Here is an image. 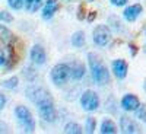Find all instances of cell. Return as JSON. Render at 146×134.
Here are the masks:
<instances>
[{
    "label": "cell",
    "instance_id": "obj_1",
    "mask_svg": "<svg viewBox=\"0 0 146 134\" xmlns=\"http://www.w3.org/2000/svg\"><path fill=\"white\" fill-rule=\"evenodd\" d=\"M28 98L34 102V105L38 109L40 117L45 121V123H56L57 121V109L54 105V99L51 93L45 88L41 86H29L27 89Z\"/></svg>",
    "mask_w": 146,
    "mask_h": 134
},
{
    "label": "cell",
    "instance_id": "obj_2",
    "mask_svg": "<svg viewBox=\"0 0 146 134\" xmlns=\"http://www.w3.org/2000/svg\"><path fill=\"white\" fill-rule=\"evenodd\" d=\"M88 64L92 79L95 80L96 84L104 86V84L110 83V71L100 55H96L95 53H88Z\"/></svg>",
    "mask_w": 146,
    "mask_h": 134
},
{
    "label": "cell",
    "instance_id": "obj_3",
    "mask_svg": "<svg viewBox=\"0 0 146 134\" xmlns=\"http://www.w3.org/2000/svg\"><path fill=\"white\" fill-rule=\"evenodd\" d=\"M15 115L18 118V123L19 125L23 128L25 133H34L35 131V119L31 114V111L23 106V105H18L15 109Z\"/></svg>",
    "mask_w": 146,
    "mask_h": 134
},
{
    "label": "cell",
    "instance_id": "obj_4",
    "mask_svg": "<svg viewBox=\"0 0 146 134\" xmlns=\"http://www.w3.org/2000/svg\"><path fill=\"white\" fill-rule=\"evenodd\" d=\"M72 77L70 73V66L69 63H60L56 64L51 70V80L56 86H62V84L67 83V80Z\"/></svg>",
    "mask_w": 146,
    "mask_h": 134
},
{
    "label": "cell",
    "instance_id": "obj_5",
    "mask_svg": "<svg viewBox=\"0 0 146 134\" xmlns=\"http://www.w3.org/2000/svg\"><path fill=\"white\" fill-rule=\"evenodd\" d=\"M80 105L85 111L94 112L100 108V98L94 90H85L80 96Z\"/></svg>",
    "mask_w": 146,
    "mask_h": 134
},
{
    "label": "cell",
    "instance_id": "obj_6",
    "mask_svg": "<svg viewBox=\"0 0 146 134\" xmlns=\"http://www.w3.org/2000/svg\"><path fill=\"white\" fill-rule=\"evenodd\" d=\"M92 36H94V44L98 45V47H105L110 40H111V31L107 25H96L94 28V32H92Z\"/></svg>",
    "mask_w": 146,
    "mask_h": 134
},
{
    "label": "cell",
    "instance_id": "obj_7",
    "mask_svg": "<svg viewBox=\"0 0 146 134\" xmlns=\"http://www.w3.org/2000/svg\"><path fill=\"white\" fill-rule=\"evenodd\" d=\"M140 101L136 95H131V93H127L123 96V99H121V108L124 109V111H137L139 106H140Z\"/></svg>",
    "mask_w": 146,
    "mask_h": 134
},
{
    "label": "cell",
    "instance_id": "obj_8",
    "mask_svg": "<svg viewBox=\"0 0 146 134\" xmlns=\"http://www.w3.org/2000/svg\"><path fill=\"white\" fill-rule=\"evenodd\" d=\"M120 128H121V131L126 133V134H135V133L140 131L139 125L131 118H129L127 115H121L120 117Z\"/></svg>",
    "mask_w": 146,
    "mask_h": 134
},
{
    "label": "cell",
    "instance_id": "obj_9",
    "mask_svg": "<svg viewBox=\"0 0 146 134\" xmlns=\"http://www.w3.org/2000/svg\"><path fill=\"white\" fill-rule=\"evenodd\" d=\"M113 73H114V76L117 79H124L127 76V70H129V66H127V61L123 58H118V60H114L113 61Z\"/></svg>",
    "mask_w": 146,
    "mask_h": 134
},
{
    "label": "cell",
    "instance_id": "obj_10",
    "mask_svg": "<svg viewBox=\"0 0 146 134\" xmlns=\"http://www.w3.org/2000/svg\"><path fill=\"white\" fill-rule=\"evenodd\" d=\"M31 60L35 66H42L47 60V54L45 50L42 48V45H34L31 48Z\"/></svg>",
    "mask_w": 146,
    "mask_h": 134
},
{
    "label": "cell",
    "instance_id": "obj_11",
    "mask_svg": "<svg viewBox=\"0 0 146 134\" xmlns=\"http://www.w3.org/2000/svg\"><path fill=\"white\" fill-rule=\"evenodd\" d=\"M143 12V7H142V5H139V3H135V5H131V6H129V7H126V10H124V13H123V16H124V19L127 20V22H135L139 16H140V13Z\"/></svg>",
    "mask_w": 146,
    "mask_h": 134
},
{
    "label": "cell",
    "instance_id": "obj_12",
    "mask_svg": "<svg viewBox=\"0 0 146 134\" xmlns=\"http://www.w3.org/2000/svg\"><path fill=\"white\" fill-rule=\"evenodd\" d=\"M58 9H60V3L57 2V0H47L44 7H42V18L45 20L51 19Z\"/></svg>",
    "mask_w": 146,
    "mask_h": 134
},
{
    "label": "cell",
    "instance_id": "obj_13",
    "mask_svg": "<svg viewBox=\"0 0 146 134\" xmlns=\"http://www.w3.org/2000/svg\"><path fill=\"white\" fill-rule=\"evenodd\" d=\"M70 66V73H72V79L75 80H80L85 76V66L83 63L78 61V60H73L72 63H69Z\"/></svg>",
    "mask_w": 146,
    "mask_h": 134
},
{
    "label": "cell",
    "instance_id": "obj_14",
    "mask_svg": "<svg viewBox=\"0 0 146 134\" xmlns=\"http://www.w3.org/2000/svg\"><path fill=\"white\" fill-rule=\"evenodd\" d=\"M0 41H2L3 44H6V45H9L10 42L15 41L13 34H12V32H10L6 26H3V25H0Z\"/></svg>",
    "mask_w": 146,
    "mask_h": 134
},
{
    "label": "cell",
    "instance_id": "obj_15",
    "mask_svg": "<svg viewBox=\"0 0 146 134\" xmlns=\"http://www.w3.org/2000/svg\"><path fill=\"white\" fill-rule=\"evenodd\" d=\"M117 131H118L117 125L111 119H104L102 121V124H101V133L102 134H115Z\"/></svg>",
    "mask_w": 146,
    "mask_h": 134
},
{
    "label": "cell",
    "instance_id": "obj_16",
    "mask_svg": "<svg viewBox=\"0 0 146 134\" xmlns=\"http://www.w3.org/2000/svg\"><path fill=\"white\" fill-rule=\"evenodd\" d=\"M85 42H86V38H85V32L76 31L75 34H73V36H72V44H73V47L82 48V47L85 45Z\"/></svg>",
    "mask_w": 146,
    "mask_h": 134
},
{
    "label": "cell",
    "instance_id": "obj_17",
    "mask_svg": "<svg viewBox=\"0 0 146 134\" xmlns=\"http://www.w3.org/2000/svg\"><path fill=\"white\" fill-rule=\"evenodd\" d=\"M44 0H25V7L28 12H31V13H34V12H36L41 5H42Z\"/></svg>",
    "mask_w": 146,
    "mask_h": 134
},
{
    "label": "cell",
    "instance_id": "obj_18",
    "mask_svg": "<svg viewBox=\"0 0 146 134\" xmlns=\"http://www.w3.org/2000/svg\"><path fill=\"white\" fill-rule=\"evenodd\" d=\"M64 133H67V134H80V133H83V130L78 123H67L66 127H64Z\"/></svg>",
    "mask_w": 146,
    "mask_h": 134
},
{
    "label": "cell",
    "instance_id": "obj_19",
    "mask_svg": "<svg viewBox=\"0 0 146 134\" xmlns=\"http://www.w3.org/2000/svg\"><path fill=\"white\" fill-rule=\"evenodd\" d=\"M18 83H19V79L16 77V76H12L10 79H7V80H3L2 82V86L5 88V89H16L18 88Z\"/></svg>",
    "mask_w": 146,
    "mask_h": 134
},
{
    "label": "cell",
    "instance_id": "obj_20",
    "mask_svg": "<svg viewBox=\"0 0 146 134\" xmlns=\"http://www.w3.org/2000/svg\"><path fill=\"white\" fill-rule=\"evenodd\" d=\"M96 128V119L94 117H88L86 121H85V130H86V133H94Z\"/></svg>",
    "mask_w": 146,
    "mask_h": 134
},
{
    "label": "cell",
    "instance_id": "obj_21",
    "mask_svg": "<svg viewBox=\"0 0 146 134\" xmlns=\"http://www.w3.org/2000/svg\"><path fill=\"white\" fill-rule=\"evenodd\" d=\"M23 76H25L27 80L34 82L35 77H36V71L34 70V67H25V69H23Z\"/></svg>",
    "mask_w": 146,
    "mask_h": 134
},
{
    "label": "cell",
    "instance_id": "obj_22",
    "mask_svg": "<svg viewBox=\"0 0 146 134\" xmlns=\"http://www.w3.org/2000/svg\"><path fill=\"white\" fill-rule=\"evenodd\" d=\"M7 3L12 9L19 10V9H22L23 6H25V0H7Z\"/></svg>",
    "mask_w": 146,
    "mask_h": 134
},
{
    "label": "cell",
    "instance_id": "obj_23",
    "mask_svg": "<svg viewBox=\"0 0 146 134\" xmlns=\"http://www.w3.org/2000/svg\"><path fill=\"white\" fill-rule=\"evenodd\" d=\"M108 23H113V26H114L115 31H123V26H121L123 23L118 20L117 16H110V18H108Z\"/></svg>",
    "mask_w": 146,
    "mask_h": 134
},
{
    "label": "cell",
    "instance_id": "obj_24",
    "mask_svg": "<svg viewBox=\"0 0 146 134\" xmlns=\"http://www.w3.org/2000/svg\"><path fill=\"white\" fill-rule=\"evenodd\" d=\"M0 20H3L6 23H10L12 20H13V16H12L7 10H2L0 12Z\"/></svg>",
    "mask_w": 146,
    "mask_h": 134
},
{
    "label": "cell",
    "instance_id": "obj_25",
    "mask_svg": "<svg viewBox=\"0 0 146 134\" xmlns=\"http://www.w3.org/2000/svg\"><path fill=\"white\" fill-rule=\"evenodd\" d=\"M136 114H137V118H140L143 123L146 124V105H140L139 109L136 111Z\"/></svg>",
    "mask_w": 146,
    "mask_h": 134
},
{
    "label": "cell",
    "instance_id": "obj_26",
    "mask_svg": "<svg viewBox=\"0 0 146 134\" xmlns=\"http://www.w3.org/2000/svg\"><path fill=\"white\" fill-rule=\"evenodd\" d=\"M85 16H86V13H85V5H80L79 6V10H78V19L79 20H83Z\"/></svg>",
    "mask_w": 146,
    "mask_h": 134
},
{
    "label": "cell",
    "instance_id": "obj_27",
    "mask_svg": "<svg viewBox=\"0 0 146 134\" xmlns=\"http://www.w3.org/2000/svg\"><path fill=\"white\" fill-rule=\"evenodd\" d=\"M110 2H111L114 6H117V7H120V6H124L129 0H110Z\"/></svg>",
    "mask_w": 146,
    "mask_h": 134
},
{
    "label": "cell",
    "instance_id": "obj_28",
    "mask_svg": "<svg viewBox=\"0 0 146 134\" xmlns=\"http://www.w3.org/2000/svg\"><path fill=\"white\" fill-rule=\"evenodd\" d=\"M6 61H7V58H6L5 51H3V50H0V67H2L3 64H6Z\"/></svg>",
    "mask_w": 146,
    "mask_h": 134
},
{
    "label": "cell",
    "instance_id": "obj_29",
    "mask_svg": "<svg viewBox=\"0 0 146 134\" xmlns=\"http://www.w3.org/2000/svg\"><path fill=\"white\" fill-rule=\"evenodd\" d=\"M5 105H6V96L3 93H0V111L5 108Z\"/></svg>",
    "mask_w": 146,
    "mask_h": 134
},
{
    "label": "cell",
    "instance_id": "obj_30",
    "mask_svg": "<svg viewBox=\"0 0 146 134\" xmlns=\"http://www.w3.org/2000/svg\"><path fill=\"white\" fill-rule=\"evenodd\" d=\"M129 47H130V53H131L133 55H136V53H137V47H136L135 44H130Z\"/></svg>",
    "mask_w": 146,
    "mask_h": 134
},
{
    "label": "cell",
    "instance_id": "obj_31",
    "mask_svg": "<svg viewBox=\"0 0 146 134\" xmlns=\"http://www.w3.org/2000/svg\"><path fill=\"white\" fill-rule=\"evenodd\" d=\"M7 131H9V127H7L6 124L0 123V133H7Z\"/></svg>",
    "mask_w": 146,
    "mask_h": 134
},
{
    "label": "cell",
    "instance_id": "obj_32",
    "mask_svg": "<svg viewBox=\"0 0 146 134\" xmlns=\"http://www.w3.org/2000/svg\"><path fill=\"white\" fill-rule=\"evenodd\" d=\"M95 16H96V12H91V15L88 16V20H89V22H92V20L95 19Z\"/></svg>",
    "mask_w": 146,
    "mask_h": 134
},
{
    "label": "cell",
    "instance_id": "obj_33",
    "mask_svg": "<svg viewBox=\"0 0 146 134\" xmlns=\"http://www.w3.org/2000/svg\"><path fill=\"white\" fill-rule=\"evenodd\" d=\"M143 88H145V90H146V80H145V83H143Z\"/></svg>",
    "mask_w": 146,
    "mask_h": 134
}]
</instances>
